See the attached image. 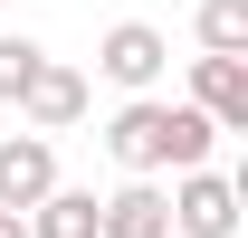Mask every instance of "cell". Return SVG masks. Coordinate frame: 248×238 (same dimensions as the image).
Segmentation results:
<instances>
[{"label":"cell","mask_w":248,"mask_h":238,"mask_svg":"<svg viewBox=\"0 0 248 238\" xmlns=\"http://www.w3.org/2000/svg\"><path fill=\"white\" fill-rule=\"evenodd\" d=\"M95 238H172V200H162L153 172H134L124 191L95 200Z\"/></svg>","instance_id":"obj_5"},{"label":"cell","mask_w":248,"mask_h":238,"mask_svg":"<svg viewBox=\"0 0 248 238\" xmlns=\"http://www.w3.org/2000/svg\"><path fill=\"white\" fill-rule=\"evenodd\" d=\"M19 124L29 134H67V124H86V76L58 58H38V76L19 86Z\"/></svg>","instance_id":"obj_4"},{"label":"cell","mask_w":248,"mask_h":238,"mask_svg":"<svg viewBox=\"0 0 248 238\" xmlns=\"http://www.w3.org/2000/svg\"><path fill=\"white\" fill-rule=\"evenodd\" d=\"M191 29H201L210 58H248V0H201V10H191Z\"/></svg>","instance_id":"obj_9"},{"label":"cell","mask_w":248,"mask_h":238,"mask_svg":"<svg viewBox=\"0 0 248 238\" xmlns=\"http://www.w3.org/2000/svg\"><path fill=\"white\" fill-rule=\"evenodd\" d=\"M162 67H172V38H162L153 19H115V29L95 38V76H105V86H124V95H153Z\"/></svg>","instance_id":"obj_2"},{"label":"cell","mask_w":248,"mask_h":238,"mask_svg":"<svg viewBox=\"0 0 248 238\" xmlns=\"http://www.w3.org/2000/svg\"><path fill=\"white\" fill-rule=\"evenodd\" d=\"M191 105L219 124V134H248V58H191Z\"/></svg>","instance_id":"obj_7"},{"label":"cell","mask_w":248,"mask_h":238,"mask_svg":"<svg viewBox=\"0 0 248 238\" xmlns=\"http://www.w3.org/2000/svg\"><path fill=\"white\" fill-rule=\"evenodd\" d=\"M38 58H48V48H38L29 29H0V105H19V86L38 76Z\"/></svg>","instance_id":"obj_10"},{"label":"cell","mask_w":248,"mask_h":238,"mask_svg":"<svg viewBox=\"0 0 248 238\" xmlns=\"http://www.w3.org/2000/svg\"><path fill=\"white\" fill-rule=\"evenodd\" d=\"M210 143H219V124L191 95H124L115 124H105V152L124 172H201Z\"/></svg>","instance_id":"obj_1"},{"label":"cell","mask_w":248,"mask_h":238,"mask_svg":"<svg viewBox=\"0 0 248 238\" xmlns=\"http://www.w3.org/2000/svg\"><path fill=\"white\" fill-rule=\"evenodd\" d=\"M19 219H29V238H95V191H48V200H29L19 209Z\"/></svg>","instance_id":"obj_8"},{"label":"cell","mask_w":248,"mask_h":238,"mask_svg":"<svg viewBox=\"0 0 248 238\" xmlns=\"http://www.w3.org/2000/svg\"><path fill=\"white\" fill-rule=\"evenodd\" d=\"M162 200H172V238H239V181L210 172V162L201 172H172Z\"/></svg>","instance_id":"obj_3"},{"label":"cell","mask_w":248,"mask_h":238,"mask_svg":"<svg viewBox=\"0 0 248 238\" xmlns=\"http://www.w3.org/2000/svg\"><path fill=\"white\" fill-rule=\"evenodd\" d=\"M0 238H29V219H19V209H0Z\"/></svg>","instance_id":"obj_11"},{"label":"cell","mask_w":248,"mask_h":238,"mask_svg":"<svg viewBox=\"0 0 248 238\" xmlns=\"http://www.w3.org/2000/svg\"><path fill=\"white\" fill-rule=\"evenodd\" d=\"M58 191V143L48 134H0V209H29Z\"/></svg>","instance_id":"obj_6"}]
</instances>
